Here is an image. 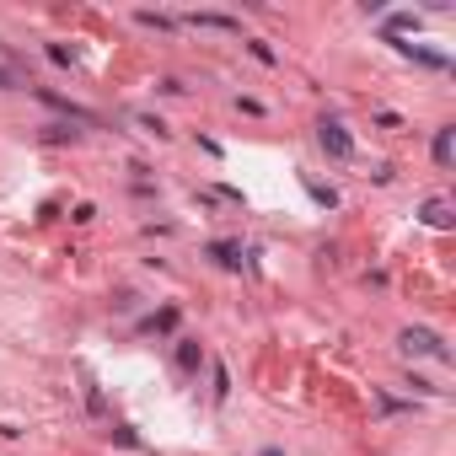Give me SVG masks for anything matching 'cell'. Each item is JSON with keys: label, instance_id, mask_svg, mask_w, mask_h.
I'll return each mask as SVG.
<instances>
[{"label": "cell", "instance_id": "cell-1", "mask_svg": "<svg viewBox=\"0 0 456 456\" xmlns=\"http://www.w3.org/2000/svg\"><path fill=\"white\" fill-rule=\"evenodd\" d=\"M317 140H322V151H327V156H338V161L354 156V140L344 134V124H322V134H317Z\"/></svg>", "mask_w": 456, "mask_h": 456}, {"label": "cell", "instance_id": "cell-2", "mask_svg": "<svg viewBox=\"0 0 456 456\" xmlns=\"http://www.w3.org/2000/svg\"><path fill=\"white\" fill-rule=\"evenodd\" d=\"M403 349H408V354H445L430 327H408V333H403Z\"/></svg>", "mask_w": 456, "mask_h": 456}, {"label": "cell", "instance_id": "cell-3", "mask_svg": "<svg viewBox=\"0 0 456 456\" xmlns=\"http://www.w3.org/2000/svg\"><path fill=\"white\" fill-rule=\"evenodd\" d=\"M193 27H226V33H237V16H215V11H199V16H188Z\"/></svg>", "mask_w": 456, "mask_h": 456}, {"label": "cell", "instance_id": "cell-4", "mask_svg": "<svg viewBox=\"0 0 456 456\" xmlns=\"http://www.w3.org/2000/svg\"><path fill=\"white\" fill-rule=\"evenodd\" d=\"M451 145H456V134H451V129L435 134V161H451Z\"/></svg>", "mask_w": 456, "mask_h": 456}, {"label": "cell", "instance_id": "cell-5", "mask_svg": "<svg viewBox=\"0 0 456 456\" xmlns=\"http://www.w3.org/2000/svg\"><path fill=\"white\" fill-rule=\"evenodd\" d=\"M210 252H215V258H220V264H226V268H237V264H241V252L231 247V241H215V247H210Z\"/></svg>", "mask_w": 456, "mask_h": 456}, {"label": "cell", "instance_id": "cell-6", "mask_svg": "<svg viewBox=\"0 0 456 456\" xmlns=\"http://www.w3.org/2000/svg\"><path fill=\"white\" fill-rule=\"evenodd\" d=\"M424 220H430V226H445V220H451V210H445L440 199H430V205H424Z\"/></svg>", "mask_w": 456, "mask_h": 456}, {"label": "cell", "instance_id": "cell-7", "mask_svg": "<svg viewBox=\"0 0 456 456\" xmlns=\"http://www.w3.org/2000/svg\"><path fill=\"white\" fill-rule=\"evenodd\" d=\"M0 86H11V75H6V70H0Z\"/></svg>", "mask_w": 456, "mask_h": 456}]
</instances>
